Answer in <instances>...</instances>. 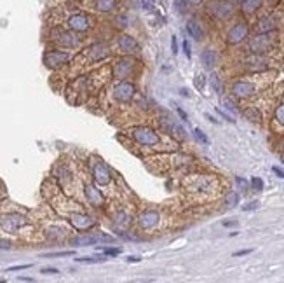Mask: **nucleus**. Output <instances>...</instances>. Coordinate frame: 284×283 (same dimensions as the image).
Masks as SVG:
<instances>
[{
    "instance_id": "obj_1",
    "label": "nucleus",
    "mask_w": 284,
    "mask_h": 283,
    "mask_svg": "<svg viewBox=\"0 0 284 283\" xmlns=\"http://www.w3.org/2000/svg\"><path fill=\"white\" fill-rule=\"evenodd\" d=\"M128 136L135 140L138 145L153 151H175V142L159 135L155 129L148 128V126H135V128L128 129Z\"/></svg>"
},
{
    "instance_id": "obj_2",
    "label": "nucleus",
    "mask_w": 284,
    "mask_h": 283,
    "mask_svg": "<svg viewBox=\"0 0 284 283\" xmlns=\"http://www.w3.org/2000/svg\"><path fill=\"white\" fill-rule=\"evenodd\" d=\"M183 191L192 196H208L216 191V180L211 175H188L183 180Z\"/></svg>"
},
{
    "instance_id": "obj_3",
    "label": "nucleus",
    "mask_w": 284,
    "mask_h": 283,
    "mask_svg": "<svg viewBox=\"0 0 284 283\" xmlns=\"http://www.w3.org/2000/svg\"><path fill=\"white\" fill-rule=\"evenodd\" d=\"M275 44H277L275 31H270V33H256L255 37H251L248 41V51H250V54H265L274 49Z\"/></svg>"
},
{
    "instance_id": "obj_4",
    "label": "nucleus",
    "mask_w": 284,
    "mask_h": 283,
    "mask_svg": "<svg viewBox=\"0 0 284 283\" xmlns=\"http://www.w3.org/2000/svg\"><path fill=\"white\" fill-rule=\"evenodd\" d=\"M91 171H93V180L96 186L100 187H108L113 182V176L110 168L106 166L100 157H93L91 159Z\"/></svg>"
},
{
    "instance_id": "obj_5",
    "label": "nucleus",
    "mask_w": 284,
    "mask_h": 283,
    "mask_svg": "<svg viewBox=\"0 0 284 283\" xmlns=\"http://www.w3.org/2000/svg\"><path fill=\"white\" fill-rule=\"evenodd\" d=\"M210 13L218 21H228L235 14V6L230 0H215L210 6Z\"/></svg>"
},
{
    "instance_id": "obj_6",
    "label": "nucleus",
    "mask_w": 284,
    "mask_h": 283,
    "mask_svg": "<svg viewBox=\"0 0 284 283\" xmlns=\"http://www.w3.org/2000/svg\"><path fill=\"white\" fill-rule=\"evenodd\" d=\"M136 70V61L133 60V58H120V60L115 61V65H113V79H117V81H126V79H129L135 74Z\"/></svg>"
},
{
    "instance_id": "obj_7",
    "label": "nucleus",
    "mask_w": 284,
    "mask_h": 283,
    "mask_svg": "<svg viewBox=\"0 0 284 283\" xmlns=\"http://www.w3.org/2000/svg\"><path fill=\"white\" fill-rule=\"evenodd\" d=\"M51 41L56 42L63 47H78L80 46V39L75 33L63 28H53L51 30Z\"/></svg>"
},
{
    "instance_id": "obj_8",
    "label": "nucleus",
    "mask_w": 284,
    "mask_h": 283,
    "mask_svg": "<svg viewBox=\"0 0 284 283\" xmlns=\"http://www.w3.org/2000/svg\"><path fill=\"white\" fill-rule=\"evenodd\" d=\"M135 94H136V86L128 81H119L112 89V96L115 98L117 101H120V103L131 101Z\"/></svg>"
},
{
    "instance_id": "obj_9",
    "label": "nucleus",
    "mask_w": 284,
    "mask_h": 283,
    "mask_svg": "<svg viewBox=\"0 0 284 283\" xmlns=\"http://www.w3.org/2000/svg\"><path fill=\"white\" fill-rule=\"evenodd\" d=\"M176 121H178V119H176ZM176 121L173 119L169 114H166L164 119L159 121V124H160V128L166 131V135L173 136V138H178V140H185V138H187V131H185L183 126H181L180 123H176Z\"/></svg>"
},
{
    "instance_id": "obj_10",
    "label": "nucleus",
    "mask_w": 284,
    "mask_h": 283,
    "mask_svg": "<svg viewBox=\"0 0 284 283\" xmlns=\"http://www.w3.org/2000/svg\"><path fill=\"white\" fill-rule=\"evenodd\" d=\"M66 26H68L72 31L84 33V31H88L91 26H93V19L84 13H73L68 16V19H66Z\"/></svg>"
},
{
    "instance_id": "obj_11",
    "label": "nucleus",
    "mask_w": 284,
    "mask_h": 283,
    "mask_svg": "<svg viewBox=\"0 0 284 283\" xmlns=\"http://www.w3.org/2000/svg\"><path fill=\"white\" fill-rule=\"evenodd\" d=\"M250 35V25L246 21H237L235 25H232L227 31V42L232 46L240 44L244 42Z\"/></svg>"
},
{
    "instance_id": "obj_12",
    "label": "nucleus",
    "mask_w": 284,
    "mask_h": 283,
    "mask_svg": "<svg viewBox=\"0 0 284 283\" xmlns=\"http://www.w3.org/2000/svg\"><path fill=\"white\" fill-rule=\"evenodd\" d=\"M281 16L279 14H267L262 16V18L256 21L255 31L256 33H270V31H277L279 26H281Z\"/></svg>"
},
{
    "instance_id": "obj_13",
    "label": "nucleus",
    "mask_w": 284,
    "mask_h": 283,
    "mask_svg": "<svg viewBox=\"0 0 284 283\" xmlns=\"http://www.w3.org/2000/svg\"><path fill=\"white\" fill-rule=\"evenodd\" d=\"M70 60H72V53H68V51H47L44 56L47 68H60Z\"/></svg>"
},
{
    "instance_id": "obj_14",
    "label": "nucleus",
    "mask_w": 284,
    "mask_h": 283,
    "mask_svg": "<svg viewBox=\"0 0 284 283\" xmlns=\"http://www.w3.org/2000/svg\"><path fill=\"white\" fill-rule=\"evenodd\" d=\"M115 49H117V53L128 56V54H135L140 47H138V42L135 37H131V35H128V33H122L115 39Z\"/></svg>"
},
{
    "instance_id": "obj_15",
    "label": "nucleus",
    "mask_w": 284,
    "mask_h": 283,
    "mask_svg": "<svg viewBox=\"0 0 284 283\" xmlns=\"http://www.w3.org/2000/svg\"><path fill=\"white\" fill-rule=\"evenodd\" d=\"M26 224H28L26 217L18 215V214L6 215V217H2V220H0V226H2V229L6 231V233H18V231L21 229L23 226H26Z\"/></svg>"
},
{
    "instance_id": "obj_16",
    "label": "nucleus",
    "mask_w": 284,
    "mask_h": 283,
    "mask_svg": "<svg viewBox=\"0 0 284 283\" xmlns=\"http://www.w3.org/2000/svg\"><path fill=\"white\" fill-rule=\"evenodd\" d=\"M230 91H232V96L234 98L246 100V98H251L256 93V88H255L253 82H250V81H237L232 84Z\"/></svg>"
},
{
    "instance_id": "obj_17",
    "label": "nucleus",
    "mask_w": 284,
    "mask_h": 283,
    "mask_svg": "<svg viewBox=\"0 0 284 283\" xmlns=\"http://www.w3.org/2000/svg\"><path fill=\"white\" fill-rule=\"evenodd\" d=\"M68 219H70V222H72V226L78 231H88L91 227H94V224H96L93 217H89V215L82 210H77V211H73V214H70Z\"/></svg>"
},
{
    "instance_id": "obj_18",
    "label": "nucleus",
    "mask_w": 284,
    "mask_h": 283,
    "mask_svg": "<svg viewBox=\"0 0 284 283\" xmlns=\"http://www.w3.org/2000/svg\"><path fill=\"white\" fill-rule=\"evenodd\" d=\"M82 56L88 58L89 63L101 61V60H105V58L110 56V47L106 44H93L89 49L84 51V54H82Z\"/></svg>"
},
{
    "instance_id": "obj_19",
    "label": "nucleus",
    "mask_w": 284,
    "mask_h": 283,
    "mask_svg": "<svg viewBox=\"0 0 284 283\" xmlns=\"http://www.w3.org/2000/svg\"><path fill=\"white\" fill-rule=\"evenodd\" d=\"M115 241V238L108 234H89V236H78V238H73L72 245H96V243H112Z\"/></svg>"
},
{
    "instance_id": "obj_20",
    "label": "nucleus",
    "mask_w": 284,
    "mask_h": 283,
    "mask_svg": "<svg viewBox=\"0 0 284 283\" xmlns=\"http://www.w3.org/2000/svg\"><path fill=\"white\" fill-rule=\"evenodd\" d=\"M269 58H265V54H251L250 58L244 60V66L251 72H262V70L269 68Z\"/></svg>"
},
{
    "instance_id": "obj_21",
    "label": "nucleus",
    "mask_w": 284,
    "mask_h": 283,
    "mask_svg": "<svg viewBox=\"0 0 284 283\" xmlns=\"http://www.w3.org/2000/svg\"><path fill=\"white\" fill-rule=\"evenodd\" d=\"M159 222H160V214L157 210H147V211H143V214L140 215V219H138V224H140V227L143 231L153 229V227H155Z\"/></svg>"
},
{
    "instance_id": "obj_22",
    "label": "nucleus",
    "mask_w": 284,
    "mask_h": 283,
    "mask_svg": "<svg viewBox=\"0 0 284 283\" xmlns=\"http://www.w3.org/2000/svg\"><path fill=\"white\" fill-rule=\"evenodd\" d=\"M84 189H86V198H88L89 204H93V206H103L105 198H103V194H101V191H98L93 184H86Z\"/></svg>"
},
{
    "instance_id": "obj_23",
    "label": "nucleus",
    "mask_w": 284,
    "mask_h": 283,
    "mask_svg": "<svg viewBox=\"0 0 284 283\" xmlns=\"http://www.w3.org/2000/svg\"><path fill=\"white\" fill-rule=\"evenodd\" d=\"M263 4H265V0H240V13L251 16L258 13L263 7Z\"/></svg>"
},
{
    "instance_id": "obj_24",
    "label": "nucleus",
    "mask_w": 284,
    "mask_h": 283,
    "mask_svg": "<svg viewBox=\"0 0 284 283\" xmlns=\"http://www.w3.org/2000/svg\"><path fill=\"white\" fill-rule=\"evenodd\" d=\"M187 31L190 33L192 39H195V41H202L204 39V28L197 18H190L187 21Z\"/></svg>"
},
{
    "instance_id": "obj_25",
    "label": "nucleus",
    "mask_w": 284,
    "mask_h": 283,
    "mask_svg": "<svg viewBox=\"0 0 284 283\" xmlns=\"http://www.w3.org/2000/svg\"><path fill=\"white\" fill-rule=\"evenodd\" d=\"M119 2L117 0H93V7L98 13H113Z\"/></svg>"
},
{
    "instance_id": "obj_26",
    "label": "nucleus",
    "mask_w": 284,
    "mask_h": 283,
    "mask_svg": "<svg viewBox=\"0 0 284 283\" xmlns=\"http://www.w3.org/2000/svg\"><path fill=\"white\" fill-rule=\"evenodd\" d=\"M200 60H202V65L206 66V68H213V66L216 65V60H218V56H216V51L206 49L202 53V56H200Z\"/></svg>"
},
{
    "instance_id": "obj_27",
    "label": "nucleus",
    "mask_w": 284,
    "mask_h": 283,
    "mask_svg": "<svg viewBox=\"0 0 284 283\" xmlns=\"http://www.w3.org/2000/svg\"><path fill=\"white\" fill-rule=\"evenodd\" d=\"M175 9L178 11L180 14H185L190 9V2H188V0H175Z\"/></svg>"
},
{
    "instance_id": "obj_28",
    "label": "nucleus",
    "mask_w": 284,
    "mask_h": 283,
    "mask_svg": "<svg viewBox=\"0 0 284 283\" xmlns=\"http://www.w3.org/2000/svg\"><path fill=\"white\" fill-rule=\"evenodd\" d=\"M244 114H246V117H250L251 121H255V123H260V121H262V114H260L255 107H250Z\"/></svg>"
},
{
    "instance_id": "obj_29",
    "label": "nucleus",
    "mask_w": 284,
    "mask_h": 283,
    "mask_svg": "<svg viewBox=\"0 0 284 283\" xmlns=\"http://www.w3.org/2000/svg\"><path fill=\"white\" fill-rule=\"evenodd\" d=\"M194 86L199 91H204V86H206V77L202 76V74H197L195 79H194Z\"/></svg>"
},
{
    "instance_id": "obj_30",
    "label": "nucleus",
    "mask_w": 284,
    "mask_h": 283,
    "mask_svg": "<svg viewBox=\"0 0 284 283\" xmlns=\"http://www.w3.org/2000/svg\"><path fill=\"white\" fill-rule=\"evenodd\" d=\"M223 107L232 114H237V105L230 100V98H223Z\"/></svg>"
},
{
    "instance_id": "obj_31",
    "label": "nucleus",
    "mask_w": 284,
    "mask_h": 283,
    "mask_svg": "<svg viewBox=\"0 0 284 283\" xmlns=\"http://www.w3.org/2000/svg\"><path fill=\"white\" fill-rule=\"evenodd\" d=\"M105 257H84V259H77V262H82V264H93V262H105Z\"/></svg>"
},
{
    "instance_id": "obj_32",
    "label": "nucleus",
    "mask_w": 284,
    "mask_h": 283,
    "mask_svg": "<svg viewBox=\"0 0 284 283\" xmlns=\"http://www.w3.org/2000/svg\"><path fill=\"white\" fill-rule=\"evenodd\" d=\"M211 84H213V88H215L216 93H222V82H220V77L216 76V74H213L211 76Z\"/></svg>"
},
{
    "instance_id": "obj_33",
    "label": "nucleus",
    "mask_w": 284,
    "mask_h": 283,
    "mask_svg": "<svg viewBox=\"0 0 284 283\" xmlns=\"http://www.w3.org/2000/svg\"><path fill=\"white\" fill-rule=\"evenodd\" d=\"M275 121H277L279 124L284 126V103L279 105L277 110H275Z\"/></svg>"
},
{
    "instance_id": "obj_34",
    "label": "nucleus",
    "mask_w": 284,
    "mask_h": 283,
    "mask_svg": "<svg viewBox=\"0 0 284 283\" xmlns=\"http://www.w3.org/2000/svg\"><path fill=\"white\" fill-rule=\"evenodd\" d=\"M237 203H239V194L237 192H230V194L227 196V204L228 206H235Z\"/></svg>"
},
{
    "instance_id": "obj_35",
    "label": "nucleus",
    "mask_w": 284,
    "mask_h": 283,
    "mask_svg": "<svg viewBox=\"0 0 284 283\" xmlns=\"http://www.w3.org/2000/svg\"><path fill=\"white\" fill-rule=\"evenodd\" d=\"M251 186H253L255 191H262V189H263V182L255 176V179H251Z\"/></svg>"
},
{
    "instance_id": "obj_36",
    "label": "nucleus",
    "mask_w": 284,
    "mask_h": 283,
    "mask_svg": "<svg viewBox=\"0 0 284 283\" xmlns=\"http://www.w3.org/2000/svg\"><path fill=\"white\" fill-rule=\"evenodd\" d=\"M194 133H195V136H197V138H199L200 142H202V144H208V136L204 135V133L200 131L199 128H195V129H194Z\"/></svg>"
},
{
    "instance_id": "obj_37",
    "label": "nucleus",
    "mask_w": 284,
    "mask_h": 283,
    "mask_svg": "<svg viewBox=\"0 0 284 283\" xmlns=\"http://www.w3.org/2000/svg\"><path fill=\"white\" fill-rule=\"evenodd\" d=\"M66 255H73V252L68 250V252H58V254H47L46 257H66Z\"/></svg>"
},
{
    "instance_id": "obj_38",
    "label": "nucleus",
    "mask_w": 284,
    "mask_h": 283,
    "mask_svg": "<svg viewBox=\"0 0 284 283\" xmlns=\"http://www.w3.org/2000/svg\"><path fill=\"white\" fill-rule=\"evenodd\" d=\"M183 51H185V54H187V58L192 56V49H190V44H188V41H183Z\"/></svg>"
},
{
    "instance_id": "obj_39",
    "label": "nucleus",
    "mask_w": 284,
    "mask_h": 283,
    "mask_svg": "<svg viewBox=\"0 0 284 283\" xmlns=\"http://www.w3.org/2000/svg\"><path fill=\"white\" fill-rule=\"evenodd\" d=\"M103 252L106 255H119L120 254V249H103Z\"/></svg>"
},
{
    "instance_id": "obj_40",
    "label": "nucleus",
    "mask_w": 284,
    "mask_h": 283,
    "mask_svg": "<svg viewBox=\"0 0 284 283\" xmlns=\"http://www.w3.org/2000/svg\"><path fill=\"white\" fill-rule=\"evenodd\" d=\"M272 171H274L275 175L279 176V179H284V170H281L279 166H274V168H272Z\"/></svg>"
},
{
    "instance_id": "obj_41",
    "label": "nucleus",
    "mask_w": 284,
    "mask_h": 283,
    "mask_svg": "<svg viewBox=\"0 0 284 283\" xmlns=\"http://www.w3.org/2000/svg\"><path fill=\"white\" fill-rule=\"evenodd\" d=\"M171 49H173V53H178V46H176V37H171Z\"/></svg>"
},
{
    "instance_id": "obj_42",
    "label": "nucleus",
    "mask_w": 284,
    "mask_h": 283,
    "mask_svg": "<svg viewBox=\"0 0 284 283\" xmlns=\"http://www.w3.org/2000/svg\"><path fill=\"white\" fill-rule=\"evenodd\" d=\"M176 112L180 114V117H181V121H188V117H187V114L183 112V110H181L180 107H176Z\"/></svg>"
},
{
    "instance_id": "obj_43",
    "label": "nucleus",
    "mask_w": 284,
    "mask_h": 283,
    "mask_svg": "<svg viewBox=\"0 0 284 283\" xmlns=\"http://www.w3.org/2000/svg\"><path fill=\"white\" fill-rule=\"evenodd\" d=\"M26 267H30V264H25V266H14V267H9V271H19V269H26Z\"/></svg>"
},
{
    "instance_id": "obj_44",
    "label": "nucleus",
    "mask_w": 284,
    "mask_h": 283,
    "mask_svg": "<svg viewBox=\"0 0 284 283\" xmlns=\"http://www.w3.org/2000/svg\"><path fill=\"white\" fill-rule=\"evenodd\" d=\"M42 273H58V269H56V267H44V269H42Z\"/></svg>"
},
{
    "instance_id": "obj_45",
    "label": "nucleus",
    "mask_w": 284,
    "mask_h": 283,
    "mask_svg": "<svg viewBox=\"0 0 284 283\" xmlns=\"http://www.w3.org/2000/svg\"><path fill=\"white\" fill-rule=\"evenodd\" d=\"M188 2H190V6H200L204 0H188Z\"/></svg>"
},
{
    "instance_id": "obj_46",
    "label": "nucleus",
    "mask_w": 284,
    "mask_h": 283,
    "mask_svg": "<svg viewBox=\"0 0 284 283\" xmlns=\"http://www.w3.org/2000/svg\"><path fill=\"white\" fill-rule=\"evenodd\" d=\"M246 254H251V250H240V252H235L234 255H246Z\"/></svg>"
},
{
    "instance_id": "obj_47",
    "label": "nucleus",
    "mask_w": 284,
    "mask_h": 283,
    "mask_svg": "<svg viewBox=\"0 0 284 283\" xmlns=\"http://www.w3.org/2000/svg\"><path fill=\"white\" fill-rule=\"evenodd\" d=\"M223 226H227V227H230V226H237V222H235V220H234V222H223Z\"/></svg>"
},
{
    "instance_id": "obj_48",
    "label": "nucleus",
    "mask_w": 284,
    "mask_h": 283,
    "mask_svg": "<svg viewBox=\"0 0 284 283\" xmlns=\"http://www.w3.org/2000/svg\"><path fill=\"white\" fill-rule=\"evenodd\" d=\"M128 261L129 262H138V261H140V257H128Z\"/></svg>"
}]
</instances>
